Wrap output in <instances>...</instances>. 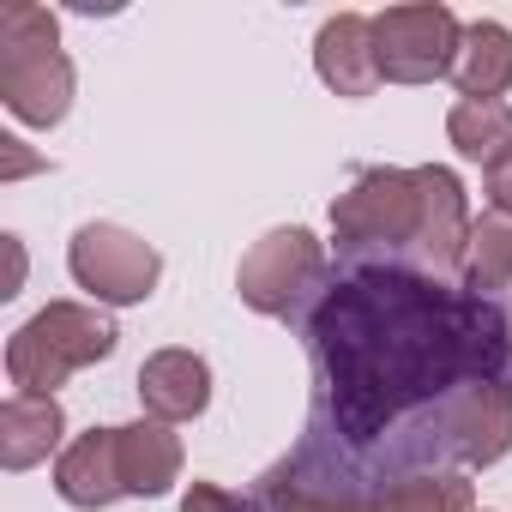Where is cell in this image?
Instances as JSON below:
<instances>
[{"label": "cell", "mask_w": 512, "mask_h": 512, "mask_svg": "<svg viewBox=\"0 0 512 512\" xmlns=\"http://www.w3.org/2000/svg\"><path fill=\"white\" fill-rule=\"evenodd\" d=\"M314 73L326 91L362 103L374 97L386 79H380V61H374V19L368 13H332L314 37Z\"/></svg>", "instance_id": "9"}, {"label": "cell", "mask_w": 512, "mask_h": 512, "mask_svg": "<svg viewBox=\"0 0 512 512\" xmlns=\"http://www.w3.org/2000/svg\"><path fill=\"white\" fill-rule=\"evenodd\" d=\"M37 169H49L19 133H0V181H19V175H37Z\"/></svg>", "instance_id": "22"}, {"label": "cell", "mask_w": 512, "mask_h": 512, "mask_svg": "<svg viewBox=\"0 0 512 512\" xmlns=\"http://www.w3.org/2000/svg\"><path fill=\"white\" fill-rule=\"evenodd\" d=\"M446 139H452V151L464 157V163H494V157H506L512 151V103L500 97V103H470V97H458L452 103V115H446Z\"/></svg>", "instance_id": "18"}, {"label": "cell", "mask_w": 512, "mask_h": 512, "mask_svg": "<svg viewBox=\"0 0 512 512\" xmlns=\"http://www.w3.org/2000/svg\"><path fill=\"white\" fill-rule=\"evenodd\" d=\"M79 73L61 49H0V103L25 127H61L73 109Z\"/></svg>", "instance_id": "8"}, {"label": "cell", "mask_w": 512, "mask_h": 512, "mask_svg": "<svg viewBox=\"0 0 512 512\" xmlns=\"http://www.w3.org/2000/svg\"><path fill=\"white\" fill-rule=\"evenodd\" d=\"M115 344L121 332L97 302H49L7 338V380L13 392L55 398V386H67L79 368L109 362Z\"/></svg>", "instance_id": "2"}, {"label": "cell", "mask_w": 512, "mask_h": 512, "mask_svg": "<svg viewBox=\"0 0 512 512\" xmlns=\"http://www.w3.org/2000/svg\"><path fill=\"white\" fill-rule=\"evenodd\" d=\"M416 187H422V235H416V253L428 260V272H458L464 260V241H470V199H464V181L446 169V163H422L416 169Z\"/></svg>", "instance_id": "10"}, {"label": "cell", "mask_w": 512, "mask_h": 512, "mask_svg": "<svg viewBox=\"0 0 512 512\" xmlns=\"http://www.w3.org/2000/svg\"><path fill=\"white\" fill-rule=\"evenodd\" d=\"M121 428H85L79 440H67V452L55 458V494L79 512H97V506H115L127 494L121 482Z\"/></svg>", "instance_id": "12"}, {"label": "cell", "mask_w": 512, "mask_h": 512, "mask_svg": "<svg viewBox=\"0 0 512 512\" xmlns=\"http://www.w3.org/2000/svg\"><path fill=\"white\" fill-rule=\"evenodd\" d=\"M440 446L458 470H488L512 452V374L506 380H476L446 404Z\"/></svg>", "instance_id": "7"}, {"label": "cell", "mask_w": 512, "mask_h": 512, "mask_svg": "<svg viewBox=\"0 0 512 512\" xmlns=\"http://www.w3.org/2000/svg\"><path fill=\"white\" fill-rule=\"evenodd\" d=\"M452 85L470 103H500L512 91V31L500 19H476L464 25L458 61H452Z\"/></svg>", "instance_id": "14"}, {"label": "cell", "mask_w": 512, "mask_h": 512, "mask_svg": "<svg viewBox=\"0 0 512 512\" xmlns=\"http://www.w3.org/2000/svg\"><path fill=\"white\" fill-rule=\"evenodd\" d=\"M422 235V187L416 169H362L338 199H332V241L338 253H398L416 247Z\"/></svg>", "instance_id": "4"}, {"label": "cell", "mask_w": 512, "mask_h": 512, "mask_svg": "<svg viewBox=\"0 0 512 512\" xmlns=\"http://www.w3.org/2000/svg\"><path fill=\"white\" fill-rule=\"evenodd\" d=\"M260 506L266 512H374V500H362L338 482H320V476L296 470L290 458L260 476Z\"/></svg>", "instance_id": "16"}, {"label": "cell", "mask_w": 512, "mask_h": 512, "mask_svg": "<svg viewBox=\"0 0 512 512\" xmlns=\"http://www.w3.org/2000/svg\"><path fill=\"white\" fill-rule=\"evenodd\" d=\"M67 272L97 308H139L163 278V253L121 223H79L67 241Z\"/></svg>", "instance_id": "5"}, {"label": "cell", "mask_w": 512, "mask_h": 512, "mask_svg": "<svg viewBox=\"0 0 512 512\" xmlns=\"http://www.w3.org/2000/svg\"><path fill=\"white\" fill-rule=\"evenodd\" d=\"M464 25L440 0H410V7H386L374 13V61L386 85H434L452 79Z\"/></svg>", "instance_id": "6"}, {"label": "cell", "mask_w": 512, "mask_h": 512, "mask_svg": "<svg viewBox=\"0 0 512 512\" xmlns=\"http://www.w3.org/2000/svg\"><path fill=\"white\" fill-rule=\"evenodd\" d=\"M482 193H488V211L512 217V151H506V157H494V163L482 169Z\"/></svg>", "instance_id": "23"}, {"label": "cell", "mask_w": 512, "mask_h": 512, "mask_svg": "<svg viewBox=\"0 0 512 512\" xmlns=\"http://www.w3.org/2000/svg\"><path fill=\"white\" fill-rule=\"evenodd\" d=\"M458 278L470 296H500L512 284V217L500 211H482L470 223V241H464V260H458Z\"/></svg>", "instance_id": "17"}, {"label": "cell", "mask_w": 512, "mask_h": 512, "mask_svg": "<svg viewBox=\"0 0 512 512\" xmlns=\"http://www.w3.org/2000/svg\"><path fill=\"white\" fill-rule=\"evenodd\" d=\"M115 440H121V482H127V494L157 500V494H169V488L181 482V440H175L169 422L139 416V422H127Z\"/></svg>", "instance_id": "15"}, {"label": "cell", "mask_w": 512, "mask_h": 512, "mask_svg": "<svg viewBox=\"0 0 512 512\" xmlns=\"http://www.w3.org/2000/svg\"><path fill=\"white\" fill-rule=\"evenodd\" d=\"M139 404H145L151 422H169V428L205 416V404H211V362L199 350H181V344L145 356L139 362Z\"/></svg>", "instance_id": "11"}, {"label": "cell", "mask_w": 512, "mask_h": 512, "mask_svg": "<svg viewBox=\"0 0 512 512\" xmlns=\"http://www.w3.org/2000/svg\"><path fill=\"white\" fill-rule=\"evenodd\" d=\"M0 49H61V19L37 0H7L0 7Z\"/></svg>", "instance_id": "20"}, {"label": "cell", "mask_w": 512, "mask_h": 512, "mask_svg": "<svg viewBox=\"0 0 512 512\" xmlns=\"http://www.w3.org/2000/svg\"><path fill=\"white\" fill-rule=\"evenodd\" d=\"M326 241L302 223H284V229H266L241 253L235 266V296L266 314V320H308V308L326 296Z\"/></svg>", "instance_id": "3"}, {"label": "cell", "mask_w": 512, "mask_h": 512, "mask_svg": "<svg viewBox=\"0 0 512 512\" xmlns=\"http://www.w3.org/2000/svg\"><path fill=\"white\" fill-rule=\"evenodd\" d=\"M314 356L308 440L290 452L296 470L338 482L380 506L386 464L446 458V404L476 380L512 374V326L500 302L446 290L416 266H350L302 320Z\"/></svg>", "instance_id": "1"}, {"label": "cell", "mask_w": 512, "mask_h": 512, "mask_svg": "<svg viewBox=\"0 0 512 512\" xmlns=\"http://www.w3.org/2000/svg\"><path fill=\"white\" fill-rule=\"evenodd\" d=\"M0 247H7V296L25 290V241L19 235H0Z\"/></svg>", "instance_id": "24"}, {"label": "cell", "mask_w": 512, "mask_h": 512, "mask_svg": "<svg viewBox=\"0 0 512 512\" xmlns=\"http://www.w3.org/2000/svg\"><path fill=\"white\" fill-rule=\"evenodd\" d=\"M181 512H266V506H260V494H235L223 482H193L181 494Z\"/></svg>", "instance_id": "21"}, {"label": "cell", "mask_w": 512, "mask_h": 512, "mask_svg": "<svg viewBox=\"0 0 512 512\" xmlns=\"http://www.w3.org/2000/svg\"><path fill=\"white\" fill-rule=\"evenodd\" d=\"M374 512H476V482L464 470H410L386 482Z\"/></svg>", "instance_id": "19"}, {"label": "cell", "mask_w": 512, "mask_h": 512, "mask_svg": "<svg viewBox=\"0 0 512 512\" xmlns=\"http://www.w3.org/2000/svg\"><path fill=\"white\" fill-rule=\"evenodd\" d=\"M67 410L61 398H31L13 392L0 404V464L7 470H37L49 452H67Z\"/></svg>", "instance_id": "13"}]
</instances>
